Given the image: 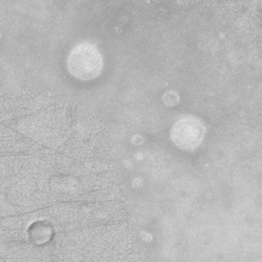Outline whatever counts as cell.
I'll return each instance as SVG.
<instances>
[{
  "mask_svg": "<svg viewBox=\"0 0 262 262\" xmlns=\"http://www.w3.org/2000/svg\"><path fill=\"white\" fill-rule=\"evenodd\" d=\"M68 64L73 75L87 80L99 74L101 57L95 47L83 44L73 49L69 56Z\"/></svg>",
  "mask_w": 262,
  "mask_h": 262,
  "instance_id": "obj_1",
  "label": "cell"
},
{
  "mask_svg": "<svg viewBox=\"0 0 262 262\" xmlns=\"http://www.w3.org/2000/svg\"><path fill=\"white\" fill-rule=\"evenodd\" d=\"M173 140L182 148H193L203 138L204 129L196 122L191 120L179 121L175 124L173 130Z\"/></svg>",
  "mask_w": 262,
  "mask_h": 262,
  "instance_id": "obj_2",
  "label": "cell"
}]
</instances>
